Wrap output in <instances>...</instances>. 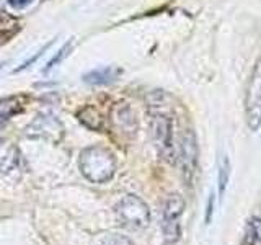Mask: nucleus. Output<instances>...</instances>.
I'll list each match as a JSON object with an SVG mask.
<instances>
[{"label": "nucleus", "mask_w": 261, "mask_h": 245, "mask_svg": "<svg viewBox=\"0 0 261 245\" xmlns=\"http://www.w3.org/2000/svg\"><path fill=\"white\" fill-rule=\"evenodd\" d=\"M98 245H133L130 243L129 239H126V237L122 235H118V234H108L100 239V242H98Z\"/></svg>", "instance_id": "nucleus-15"}, {"label": "nucleus", "mask_w": 261, "mask_h": 245, "mask_svg": "<svg viewBox=\"0 0 261 245\" xmlns=\"http://www.w3.org/2000/svg\"><path fill=\"white\" fill-rule=\"evenodd\" d=\"M163 235L167 243H173L179 239V224L176 220H163Z\"/></svg>", "instance_id": "nucleus-14"}, {"label": "nucleus", "mask_w": 261, "mask_h": 245, "mask_svg": "<svg viewBox=\"0 0 261 245\" xmlns=\"http://www.w3.org/2000/svg\"><path fill=\"white\" fill-rule=\"evenodd\" d=\"M79 119H80V122H84V125L90 129L100 131L103 128L101 114L98 113V110L93 108V106H85L84 110L79 111Z\"/></svg>", "instance_id": "nucleus-11"}, {"label": "nucleus", "mask_w": 261, "mask_h": 245, "mask_svg": "<svg viewBox=\"0 0 261 245\" xmlns=\"http://www.w3.org/2000/svg\"><path fill=\"white\" fill-rule=\"evenodd\" d=\"M8 4H10L13 8H24L28 7L30 4H33L35 0H7Z\"/></svg>", "instance_id": "nucleus-17"}, {"label": "nucleus", "mask_w": 261, "mask_h": 245, "mask_svg": "<svg viewBox=\"0 0 261 245\" xmlns=\"http://www.w3.org/2000/svg\"><path fill=\"white\" fill-rule=\"evenodd\" d=\"M23 105L20 98L16 96H8L5 100H0V128H4L5 122L10 119L13 114L20 113Z\"/></svg>", "instance_id": "nucleus-10"}, {"label": "nucleus", "mask_w": 261, "mask_h": 245, "mask_svg": "<svg viewBox=\"0 0 261 245\" xmlns=\"http://www.w3.org/2000/svg\"><path fill=\"white\" fill-rule=\"evenodd\" d=\"M79 165L84 177L92 183H106L116 172V159L103 145H90L82 151Z\"/></svg>", "instance_id": "nucleus-1"}, {"label": "nucleus", "mask_w": 261, "mask_h": 245, "mask_svg": "<svg viewBox=\"0 0 261 245\" xmlns=\"http://www.w3.org/2000/svg\"><path fill=\"white\" fill-rule=\"evenodd\" d=\"M228 177H230V162H228V159L224 155L219 163V191H220V194H224V191H225Z\"/></svg>", "instance_id": "nucleus-13"}, {"label": "nucleus", "mask_w": 261, "mask_h": 245, "mask_svg": "<svg viewBox=\"0 0 261 245\" xmlns=\"http://www.w3.org/2000/svg\"><path fill=\"white\" fill-rule=\"evenodd\" d=\"M121 74V70L118 67H113V65H108V67H101V69H95L92 72H88L84 76V80L90 85H106L111 84L118 79V76Z\"/></svg>", "instance_id": "nucleus-8"}, {"label": "nucleus", "mask_w": 261, "mask_h": 245, "mask_svg": "<svg viewBox=\"0 0 261 245\" xmlns=\"http://www.w3.org/2000/svg\"><path fill=\"white\" fill-rule=\"evenodd\" d=\"M261 242V217H255L248 223L247 235H245V245H255Z\"/></svg>", "instance_id": "nucleus-12"}, {"label": "nucleus", "mask_w": 261, "mask_h": 245, "mask_svg": "<svg viewBox=\"0 0 261 245\" xmlns=\"http://www.w3.org/2000/svg\"><path fill=\"white\" fill-rule=\"evenodd\" d=\"M185 209V201L179 194H170L163 206V220H176Z\"/></svg>", "instance_id": "nucleus-9"}, {"label": "nucleus", "mask_w": 261, "mask_h": 245, "mask_svg": "<svg viewBox=\"0 0 261 245\" xmlns=\"http://www.w3.org/2000/svg\"><path fill=\"white\" fill-rule=\"evenodd\" d=\"M196 160H198L196 137L191 129H186L181 137V145H179V163H181L186 182H190V178L193 177V172L196 168Z\"/></svg>", "instance_id": "nucleus-6"}, {"label": "nucleus", "mask_w": 261, "mask_h": 245, "mask_svg": "<svg viewBox=\"0 0 261 245\" xmlns=\"http://www.w3.org/2000/svg\"><path fill=\"white\" fill-rule=\"evenodd\" d=\"M152 136L160 155L167 160H173V142H171V118L165 113L152 114Z\"/></svg>", "instance_id": "nucleus-4"}, {"label": "nucleus", "mask_w": 261, "mask_h": 245, "mask_svg": "<svg viewBox=\"0 0 261 245\" xmlns=\"http://www.w3.org/2000/svg\"><path fill=\"white\" fill-rule=\"evenodd\" d=\"M116 217L127 229H144L149 226L150 211L139 196L127 194L116 204Z\"/></svg>", "instance_id": "nucleus-2"}, {"label": "nucleus", "mask_w": 261, "mask_h": 245, "mask_svg": "<svg viewBox=\"0 0 261 245\" xmlns=\"http://www.w3.org/2000/svg\"><path fill=\"white\" fill-rule=\"evenodd\" d=\"M70 49H72V43H67V44H65V46H64V47L61 49V51H59V53H57V54H56V56L53 57V59H51V61H49V62H47V67H46V72H47V70H51L53 67H56V65H57V64H59V62H61V61L64 59V57H65V56H67L69 53H70Z\"/></svg>", "instance_id": "nucleus-16"}, {"label": "nucleus", "mask_w": 261, "mask_h": 245, "mask_svg": "<svg viewBox=\"0 0 261 245\" xmlns=\"http://www.w3.org/2000/svg\"><path fill=\"white\" fill-rule=\"evenodd\" d=\"M245 116L251 131L261 126V57L256 61L248 79L245 93Z\"/></svg>", "instance_id": "nucleus-3"}, {"label": "nucleus", "mask_w": 261, "mask_h": 245, "mask_svg": "<svg viewBox=\"0 0 261 245\" xmlns=\"http://www.w3.org/2000/svg\"><path fill=\"white\" fill-rule=\"evenodd\" d=\"M64 134L62 122L57 119V116L49 113L38 114L27 128V136L30 137H39L46 141H59Z\"/></svg>", "instance_id": "nucleus-5"}, {"label": "nucleus", "mask_w": 261, "mask_h": 245, "mask_svg": "<svg viewBox=\"0 0 261 245\" xmlns=\"http://www.w3.org/2000/svg\"><path fill=\"white\" fill-rule=\"evenodd\" d=\"M20 151L10 141L0 139V174H8L18 167Z\"/></svg>", "instance_id": "nucleus-7"}]
</instances>
